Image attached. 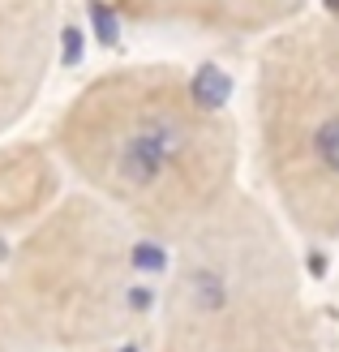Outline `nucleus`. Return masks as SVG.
<instances>
[{"instance_id": "f257e3e1", "label": "nucleus", "mask_w": 339, "mask_h": 352, "mask_svg": "<svg viewBox=\"0 0 339 352\" xmlns=\"http://www.w3.org/2000/svg\"><path fill=\"white\" fill-rule=\"evenodd\" d=\"M47 146L65 181L116 206L168 250L241 189L237 120L172 60L99 69L56 112Z\"/></svg>"}, {"instance_id": "f03ea898", "label": "nucleus", "mask_w": 339, "mask_h": 352, "mask_svg": "<svg viewBox=\"0 0 339 352\" xmlns=\"http://www.w3.org/2000/svg\"><path fill=\"white\" fill-rule=\"evenodd\" d=\"M164 275V241L69 185L13 236L0 284L26 352H103L151 340Z\"/></svg>"}, {"instance_id": "7ed1b4c3", "label": "nucleus", "mask_w": 339, "mask_h": 352, "mask_svg": "<svg viewBox=\"0 0 339 352\" xmlns=\"http://www.w3.org/2000/svg\"><path fill=\"white\" fill-rule=\"evenodd\" d=\"M146 352H327L296 236L249 189L168 250Z\"/></svg>"}, {"instance_id": "20e7f679", "label": "nucleus", "mask_w": 339, "mask_h": 352, "mask_svg": "<svg viewBox=\"0 0 339 352\" xmlns=\"http://www.w3.org/2000/svg\"><path fill=\"white\" fill-rule=\"evenodd\" d=\"M254 164L292 236L339 241V17L305 13L258 43Z\"/></svg>"}, {"instance_id": "39448f33", "label": "nucleus", "mask_w": 339, "mask_h": 352, "mask_svg": "<svg viewBox=\"0 0 339 352\" xmlns=\"http://www.w3.org/2000/svg\"><path fill=\"white\" fill-rule=\"evenodd\" d=\"M56 47L61 0H0V142L39 103Z\"/></svg>"}, {"instance_id": "423d86ee", "label": "nucleus", "mask_w": 339, "mask_h": 352, "mask_svg": "<svg viewBox=\"0 0 339 352\" xmlns=\"http://www.w3.org/2000/svg\"><path fill=\"white\" fill-rule=\"evenodd\" d=\"M314 0H142L138 26L185 30L198 39L262 43L275 30L300 22Z\"/></svg>"}, {"instance_id": "0eeeda50", "label": "nucleus", "mask_w": 339, "mask_h": 352, "mask_svg": "<svg viewBox=\"0 0 339 352\" xmlns=\"http://www.w3.org/2000/svg\"><path fill=\"white\" fill-rule=\"evenodd\" d=\"M65 168L47 138H5L0 142V236H17L65 193Z\"/></svg>"}, {"instance_id": "6e6552de", "label": "nucleus", "mask_w": 339, "mask_h": 352, "mask_svg": "<svg viewBox=\"0 0 339 352\" xmlns=\"http://www.w3.org/2000/svg\"><path fill=\"white\" fill-rule=\"evenodd\" d=\"M0 352H26L22 336H17V322H13V309H9V296H5V284H0Z\"/></svg>"}, {"instance_id": "1a4fd4ad", "label": "nucleus", "mask_w": 339, "mask_h": 352, "mask_svg": "<svg viewBox=\"0 0 339 352\" xmlns=\"http://www.w3.org/2000/svg\"><path fill=\"white\" fill-rule=\"evenodd\" d=\"M95 5H103L108 13L124 17V22H138V9H142V0H95Z\"/></svg>"}, {"instance_id": "9d476101", "label": "nucleus", "mask_w": 339, "mask_h": 352, "mask_svg": "<svg viewBox=\"0 0 339 352\" xmlns=\"http://www.w3.org/2000/svg\"><path fill=\"white\" fill-rule=\"evenodd\" d=\"M103 352H146V344H124V348H103Z\"/></svg>"}, {"instance_id": "9b49d317", "label": "nucleus", "mask_w": 339, "mask_h": 352, "mask_svg": "<svg viewBox=\"0 0 339 352\" xmlns=\"http://www.w3.org/2000/svg\"><path fill=\"white\" fill-rule=\"evenodd\" d=\"M335 292H339V279H335Z\"/></svg>"}]
</instances>
